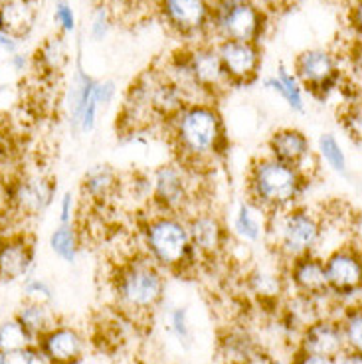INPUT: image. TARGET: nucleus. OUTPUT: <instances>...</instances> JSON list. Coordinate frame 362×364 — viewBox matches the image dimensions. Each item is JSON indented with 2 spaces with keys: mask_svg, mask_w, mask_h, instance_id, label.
<instances>
[{
  "mask_svg": "<svg viewBox=\"0 0 362 364\" xmlns=\"http://www.w3.org/2000/svg\"><path fill=\"white\" fill-rule=\"evenodd\" d=\"M172 136L182 161L188 164L212 161L226 141L222 117L208 105H191L176 113Z\"/></svg>",
  "mask_w": 362,
  "mask_h": 364,
  "instance_id": "obj_1",
  "label": "nucleus"
},
{
  "mask_svg": "<svg viewBox=\"0 0 362 364\" xmlns=\"http://www.w3.org/2000/svg\"><path fill=\"white\" fill-rule=\"evenodd\" d=\"M303 182L305 176L299 168L273 156H263L252 164L247 191L260 208L280 212L295 202L303 191Z\"/></svg>",
  "mask_w": 362,
  "mask_h": 364,
  "instance_id": "obj_2",
  "label": "nucleus"
},
{
  "mask_svg": "<svg viewBox=\"0 0 362 364\" xmlns=\"http://www.w3.org/2000/svg\"><path fill=\"white\" fill-rule=\"evenodd\" d=\"M145 234L151 254L164 267L176 269L191 259L194 247L191 244L188 228L172 214H164V216L151 220Z\"/></svg>",
  "mask_w": 362,
  "mask_h": 364,
  "instance_id": "obj_3",
  "label": "nucleus"
},
{
  "mask_svg": "<svg viewBox=\"0 0 362 364\" xmlns=\"http://www.w3.org/2000/svg\"><path fill=\"white\" fill-rule=\"evenodd\" d=\"M163 275L151 262H131L119 272L117 295L129 309H153L163 299Z\"/></svg>",
  "mask_w": 362,
  "mask_h": 364,
  "instance_id": "obj_4",
  "label": "nucleus"
},
{
  "mask_svg": "<svg viewBox=\"0 0 362 364\" xmlns=\"http://www.w3.org/2000/svg\"><path fill=\"white\" fill-rule=\"evenodd\" d=\"M321 224L315 214L309 210H291L285 214L280 224V247L289 257H301L311 254V250L319 244Z\"/></svg>",
  "mask_w": 362,
  "mask_h": 364,
  "instance_id": "obj_5",
  "label": "nucleus"
},
{
  "mask_svg": "<svg viewBox=\"0 0 362 364\" xmlns=\"http://www.w3.org/2000/svg\"><path fill=\"white\" fill-rule=\"evenodd\" d=\"M218 26L228 40L252 42L260 32V12L247 0H224L218 9Z\"/></svg>",
  "mask_w": 362,
  "mask_h": 364,
  "instance_id": "obj_6",
  "label": "nucleus"
},
{
  "mask_svg": "<svg viewBox=\"0 0 362 364\" xmlns=\"http://www.w3.org/2000/svg\"><path fill=\"white\" fill-rule=\"evenodd\" d=\"M34 262V240L28 234L0 236V282L24 277Z\"/></svg>",
  "mask_w": 362,
  "mask_h": 364,
  "instance_id": "obj_7",
  "label": "nucleus"
},
{
  "mask_svg": "<svg viewBox=\"0 0 362 364\" xmlns=\"http://www.w3.org/2000/svg\"><path fill=\"white\" fill-rule=\"evenodd\" d=\"M54 196V182L44 176H28L10 186V208L22 216H40Z\"/></svg>",
  "mask_w": 362,
  "mask_h": 364,
  "instance_id": "obj_8",
  "label": "nucleus"
},
{
  "mask_svg": "<svg viewBox=\"0 0 362 364\" xmlns=\"http://www.w3.org/2000/svg\"><path fill=\"white\" fill-rule=\"evenodd\" d=\"M325 273L329 289L348 295L361 287V254L354 247H339L326 257Z\"/></svg>",
  "mask_w": 362,
  "mask_h": 364,
  "instance_id": "obj_9",
  "label": "nucleus"
},
{
  "mask_svg": "<svg viewBox=\"0 0 362 364\" xmlns=\"http://www.w3.org/2000/svg\"><path fill=\"white\" fill-rule=\"evenodd\" d=\"M218 58L226 77L232 82H250L260 65V54L252 42L226 40L218 50Z\"/></svg>",
  "mask_w": 362,
  "mask_h": 364,
  "instance_id": "obj_10",
  "label": "nucleus"
},
{
  "mask_svg": "<svg viewBox=\"0 0 362 364\" xmlns=\"http://www.w3.org/2000/svg\"><path fill=\"white\" fill-rule=\"evenodd\" d=\"M295 70L301 82L313 93H326L336 82V65L331 54L323 50H309L299 55Z\"/></svg>",
  "mask_w": 362,
  "mask_h": 364,
  "instance_id": "obj_11",
  "label": "nucleus"
},
{
  "mask_svg": "<svg viewBox=\"0 0 362 364\" xmlns=\"http://www.w3.org/2000/svg\"><path fill=\"white\" fill-rule=\"evenodd\" d=\"M40 353L52 364H73L82 358L83 341L70 327H52L38 337Z\"/></svg>",
  "mask_w": 362,
  "mask_h": 364,
  "instance_id": "obj_12",
  "label": "nucleus"
},
{
  "mask_svg": "<svg viewBox=\"0 0 362 364\" xmlns=\"http://www.w3.org/2000/svg\"><path fill=\"white\" fill-rule=\"evenodd\" d=\"M188 200L186 178L179 166L164 164L154 174V202L166 214H174L184 208Z\"/></svg>",
  "mask_w": 362,
  "mask_h": 364,
  "instance_id": "obj_13",
  "label": "nucleus"
},
{
  "mask_svg": "<svg viewBox=\"0 0 362 364\" xmlns=\"http://www.w3.org/2000/svg\"><path fill=\"white\" fill-rule=\"evenodd\" d=\"M344 350V338L341 325L331 321H319L309 325L303 341H301V353L309 355H321L336 358Z\"/></svg>",
  "mask_w": 362,
  "mask_h": 364,
  "instance_id": "obj_14",
  "label": "nucleus"
},
{
  "mask_svg": "<svg viewBox=\"0 0 362 364\" xmlns=\"http://www.w3.org/2000/svg\"><path fill=\"white\" fill-rule=\"evenodd\" d=\"M166 22L182 34H191L204 26L208 6L204 0H163Z\"/></svg>",
  "mask_w": 362,
  "mask_h": 364,
  "instance_id": "obj_15",
  "label": "nucleus"
},
{
  "mask_svg": "<svg viewBox=\"0 0 362 364\" xmlns=\"http://www.w3.org/2000/svg\"><path fill=\"white\" fill-rule=\"evenodd\" d=\"M270 151L273 159L299 168L309 159V139L297 129H280L270 139Z\"/></svg>",
  "mask_w": 362,
  "mask_h": 364,
  "instance_id": "obj_16",
  "label": "nucleus"
},
{
  "mask_svg": "<svg viewBox=\"0 0 362 364\" xmlns=\"http://www.w3.org/2000/svg\"><path fill=\"white\" fill-rule=\"evenodd\" d=\"M291 277L299 291L307 293V295H325L329 291L325 264L315 255L305 254L295 257L293 267H291Z\"/></svg>",
  "mask_w": 362,
  "mask_h": 364,
  "instance_id": "obj_17",
  "label": "nucleus"
},
{
  "mask_svg": "<svg viewBox=\"0 0 362 364\" xmlns=\"http://www.w3.org/2000/svg\"><path fill=\"white\" fill-rule=\"evenodd\" d=\"M191 73L192 83L200 90H216L222 85L224 80H228L224 68L220 64V58L212 50H200L192 55L191 62L186 65Z\"/></svg>",
  "mask_w": 362,
  "mask_h": 364,
  "instance_id": "obj_18",
  "label": "nucleus"
},
{
  "mask_svg": "<svg viewBox=\"0 0 362 364\" xmlns=\"http://www.w3.org/2000/svg\"><path fill=\"white\" fill-rule=\"evenodd\" d=\"M36 12L32 9V2L28 0H12L6 4H0V32L12 38L26 36L32 30Z\"/></svg>",
  "mask_w": 362,
  "mask_h": 364,
  "instance_id": "obj_19",
  "label": "nucleus"
},
{
  "mask_svg": "<svg viewBox=\"0 0 362 364\" xmlns=\"http://www.w3.org/2000/svg\"><path fill=\"white\" fill-rule=\"evenodd\" d=\"M186 228L192 247L200 250L202 254H216L224 242L222 224L214 216H196Z\"/></svg>",
  "mask_w": 362,
  "mask_h": 364,
  "instance_id": "obj_20",
  "label": "nucleus"
},
{
  "mask_svg": "<svg viewBox=\"0 0 362 364\" xmlns=\"http://www.w3.org/2000/svg\"><path fill=\"white\" fill-rule=\"evenodd\" d=\"M16 318H18L20 325L32 335V338H38L40 335H44L46 331L52 328V317H50V311L44 303L28 301L20 307Z\"/></svg>",
  "mask_w": 362,
  "mask_h": 364,
  "instance_id": "obj_21",
  "label": "nucleus"
},
{
  "mask_svg": "<svg viewBox=\"0 0 362 364\" xmlns=\"http://www.w3.org/2000/svg\"><path fill=\"white\" fill-rule=\"evenodd\" d=\"M117 184L115 173L109 168L107 164H97L91 171H87L85 178H83V188L95 200H103L113 192Z\"/></svg>",
  "mask_w": 362,
  "mask_h": 364,
  "instance_id": "obj_22",
  "label": "nucleus"
},
{
  "mask_svg": "<svg viewBox=\"0 0 362 364\" xmlns=\"http://www.w3.org/2000/svg\"><path fill=\"white\" fill-rule=\"evenodd\" d=\"M68 54H65V44L60 36L48 38L44 44L38 48L36 64L46 73L62 72Z\"/></svg>",
  "mask_w": 362,
  "mask_h": 364,
  "instance_id": "obj_23",
  "label": "nucleus"
},
{
  "mask_svg": "<svg viewBox=\"0 0 362 364\" xmlns=\"http://www.w3.org/2000/svg\"><path fill=\"white\" fill-rule=\"evenodd\" d=\"M36 343L26 328L18 323V318H10L0 323V353H9L24 346H32Z\"/></svg>",
  "mask_w": 362,
  "mask_h": 364,
  "instance_id": "obj_24",
  "label": "nucleus"
},
{
  "mask_svg": "<svg viewBox=\"0 0 362 364\" xmlns=\"http://www.w3.org/2000/svg\"><path fill=\"white\" fill-rule=\"evenodd\" d=\"M50 246L64 262L72 264L73 259H75V254H78V237H75L73 228L70 224H62L50 236Z\"/></svg>",
  "mask_w": 362,
  "mask_h": 364,
  "instance_id": "obj_25",
  "label": "nucleus"
},
{
  "mask_svg": "<svg viewBox=\"0 0 362 364\" xmlns=\"http://www.w3.org/2000/svg\"><path fill=\"white\" fill-rule=\"evenodd\" d=\"M319 151H321L323 159L329 163V166H331L333 171H336V173L341 174H346V159H344L343 149H341L339 141H336L331 133L321 135V139H319Z\"/></svg>",
  "mask_w": 362,
  "mask_h": 364,
  "instance_id": "obj_26",
  "label": "nucleus"
},
{
  "mask_svg": "<svg viewBox=\"0 0 362 364\" xmlns=\"http://www.w3.org/2000/svg\"><path fill=\"white\" fill-rule=\"evenodd\" d=\"M341 331H343L344 345H348L351 350L354 353H361L362 346V315L361 307H353L348 311V315L344 318V323L341 325Z\"/></svg>",
  "mask_w": 362,
  "mask_h": 364,
  "instance_id": "obj_27",
  "label": "nucleus"
},
{
  "mask_svg": "<svg viewBox=\"0 0 362 364\" xmlns=\"http://www.w3.org/2000/svg\"><path fill=\"white\" fill-rule=\"evenodd\" d=\"M277 80H280V83L283 85V100L289 103L291 109L303 111V97H301V90H299L295 77L289 75V72H287L283 65H280V75H277Z\"/></svg>",
  "mask_w": 362,
  "mask_h": 364,
  "instance_id": "obj_28",
  "label": "nucleus"
},
{
  "mask_svg": "<svg viewBox=\"0 0 362 364\" xmlns=\"http://www.w3.org/2000/svg\"><path fill=\"white\" fill-rule=\"evenodd\" d=\"M235 230H238L240 236L244 237V240H250V242H255L260 237V226H257V222L252 216L247 204H240L238 216H235Z\"/></svg>",
  "mask_w": 362,
  "mask_h": 364,
  "instance_id": "obj_29",
  "label": "nucleus"
},
{
  "mask_svg": "<svg viewBox=\"0 0 362 364\" xmlns=\"http://www.w3.org/2000/svg\"><path fill=\"white\" fill-rule=\"evenodd\" d=\"M24 293H26L28 301H36V303L52 301V289L42 279H28L24 283Z\"/></svg>",
  "mask_w": 362,
  "mask_h": 364,
  "instance_id": "obj_30",
  "label": "nucleus"
},
{
  "mask_svg": "<svg viewBox=\"0 0 362 364\" xmlns=\"http://www.w3.org/2000/svg\"><path fill=\"white\" fill-rule=\"evenodd\" d=\"M34 360H36V348L24 346V348L2 353L0 364H34Z\"/></svg>",
  "mask_w": 362,
  "mask_h": 364,
  "instance_id": "obj_31",
  "label": "nucleus"
},
{
  "mask_svg": "<svg viewBox=\"0 0 362 364\" xmlns=\"http://www.w3.org/2000/svg\"><path fill=\"white\" fill-rule=\"evenodd\" d=\"M55 20L62 24L64 32H72L73 28H75V18H73L72 9H70V4L64 2V0H60L58 6H55Z\"/></svg>",
  "mask_w": 362,
  "mask_h": 364,
  "instance_id": "obj_32",
  "label": "nucleus"
},
{
  "mask_svg": "<svg viewBox=\"0 0 362 364\" xmlns=\"http://www.w3.org/2000/svg\"><path fill=\"white\" fill-rule=\"evenodd\" d=\"M343 125L348 129V133L353 136H356V141L361 139V107L358 105H353L351 107V113L348 115H343Z\"/></svg>",
  "mask_w": 362,
  "mask_h": 364,
  "instance_id": "obj_33",
  "label": "nucleus"
},
{
  "mask_svg": "<svg viewBox=\"0 0 362 364\" xmlns=\"http://www.w3.org/2000/svg\"><path fill=\"white\" fill-rule=\"evenodd\" d=\"M255 291L265 293V295H272V293H277L280 289V283L273 279L272 275H265V273H257L254 277Z\"/></svg>",
  "mask_w": 362,
  "mask_h": 364,
  "instance_id": "obj_34",
  "label": "nucleus"
},
{
  "mask_svg": "<svg viewBox=\"0 0 362 364\" xmlns=\"http://www.w3.org/2000/svg\"><path fill=\"white\" fill-rule=\"evenodd\" d=\"M172 328H174V333L179 335V338H188V325H186V309H179L172 311Z\"/></svg>",
  "mask_w": 362,
  "mask_h": 364,
  "instance_id": "obj_35",
  "label": "nucleus"
},
{
  "mask_svg": "<svg viewBox=\"0 0 362 364\" xmlns=\"http://www.w3.org/2000/svg\"><path fill=\"white\" fill-rule=\"evenodd\" d=\"M115 93V83L113 82H105V83H97L95 85V100H97V105H107L111 97Z\"/></svg>",
  "mask_w": 362,
  "mask_h": 364,
  "instance_id": "obj_36",
  "label": "nucleus"
},
{
  "mask_svg": "<svg viewBox=\"0 0 362 364\" xmlns=\"http://www.w3.org/2000/svg\"><path fill=\"white\" fill-rule=\"evenodd\" d=\"M293 364H336V358L331 356H321V355H309V353H301L295 358Z\"/></svg>",
  "mask_w": 362,
  "mask_h": 364,
  "instance_id": "obj_37",
  "label": "nucleus"
},
{
  "mask_svg": "<svg viewBox=\"0 0 362 364\" xmlns=\"http://www.w3.org/2000/svg\"><path fill=\"white\" fill-rule=\"evenodd\" d=\"M105 32H107V14H105V10L100 9L95 14V22H93V36L103 38Z\"/></svg>",
  "mask_w": 362,
  "mask_h": 364,
  "instance_id": "obj_38",
  "label": "nucleus"
},
{
  "mask_svg": "<svg viewBox=\"0 0 362 364\" xmlns=\"http://www.w3.org/2000/svg\"><path fill=\"white\" fill-rule=\"evenodd\" d=\"M72 206H73V198H72V192H65L64 198H62V224H70V220H72Z\"/></svg>",
  "mask_w": 362,
  "mask_h": 364,
  "instance_id": "obj_39",
  "label": "nucleus"
},
{
  "mask_svg": "<svg viewBox=\"0 0 362 364\" xmlns=\"http://www.w3.org/2000/svg\"><path fill=\"white\" fill-rule=\"evenodd\" d=\"M0 48H2L4 52H9V54H16L18 42H16V38H12L9 36V34H4V32H0Z\"/></svg>",
  "mask_w": 362,
  "mask_h": 364,
  "instance_id": "obj_40",
  "label": "nucleus"
},
{
  "mask_svg": "<svg viewBox=\"0 0 362 364\" xmlns=\"http://www.w3.org/2000/svg\"><path fill=\"white\" fill-rule=\"evenodd\" d=\"M10 64H12V68H14L16 72H24V68H26V58L16 52V54H12Z\"/></svg>",
  "mask_w": 362,
  "mask_h": 364,
  "instance_id": "obj_41",
  "label": "nucleus"
},
{
  "mask_svg": "<svg viewBox=\"0 0 362 364\" xmlns=\"http://www.w3.org/2000/svg\"><path fill=\"white\" fill-rule=\"evenodd\" d=\"M341 364H362L361 353H354V350H351L348 355L343 356V360H341Z\"/></svg>",
  "mask_w": 362,
  "mask_h": 364,
  "instance_id": "obj_42",
  "label": "nucleus"
},
{
  "mask_svg": "<svg viewBox=\"0 0 362 364\" xmlns=\"http://www.w3.org/2000/svg\"><path fill=\"white\" fill-rule=\"evenodd\" d=\"M6 2H12V0H0V4H6ZM28 2H32V0H28Z\"/></svg>",
  "mask_w": 362,
  "mask_h": 364,
  "instance_id": "obj_43",
  "label": "nucleus"
},
{
  "mask_svg": "<svg viewBox=\"0 0 362 364\" xmlns=\"http://www.w3.org/2000/svg\"><path fill=\"white\" fill-rule=\"evenodd\" d=\"M0 358H2V353H0Z\"/></svg>",
  "mask_w": 362,
  "mask_h": 364,
  "instance_id": "obj_44",
  "label": "nucleus"
}]
</instances>
